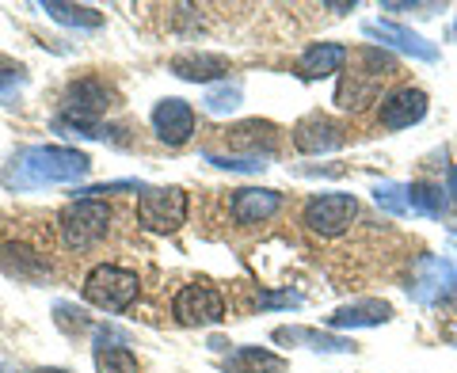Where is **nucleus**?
Wrapping results in <instances>:
<instances>
[{
  "label": "nucleus",
  "instance_id": "nucleus-22",
  "mask_svg": "<svg viewBox=\"0 0 457 373\" xmlns=\"http://www.w3.org/2000/svg\"><path fill=\"white\" fill-rule=\"evenodd\" d=\"M408 203H411V210H416V213H423V218L442 221V213H446L450 198H446V191H442V183L416 179V183H408Z\"/></svg>",
  "mask_w": 457,
  "mask_h": 373
},
{
  "label": "nucleus",
  "instance_id": "nucleus-10",
  "mask_svg": "<svg viewBox=\"0 0 457 373\" xmlns=\"http://www.w3.org/2000/svg\"><path fill=\"white\" fill-rule=\"evenodd\" d=\"M228 218H233L240 228L263 225L282 210V195L270 191V186H240V191H228Z\"/></svg>",
  "mask_w": 457,
  "mask_h": 373
},
{
  "label": "nucleus",
  "instance_id": "nucleus-30",
  "mask_svg": "<svg viewBox=\"0 0 457 373\" xmlns=\"http://www.w3.org/2000/svg\"><path fill=\"white\" fill-rule=\"evenodd\" d=\"M31 373H65V369H31Z\"/></svg>",
  "mask_w": 457,
  "mask_h": 373
},
{
  "label": "nucleus",
  "instance_id": "nucleus-4",
  "mask_svg": "<svg viewBox=\"0 0 457 373\" xmlns=\"http://www.w3.org/2000/svg\"><path fill=\"white\" fill-rule=\"evenodd\" d=\"M354 62H359V65H354L351 73H343V80H339L336 104L343 111L359 114L366 104H374V99H378L381 80L396 73V62L385 50H374V46H362L359 54H354Z\"/></svg>",
  "mask_w": 457,
  "mask_h": 373
},
{
  "label": "nucleus",
  "instance_id": "nucleus-27",
  "mask_svg": "<svg viewBox=\"0 0 457 373\" xmlns=\"http://www.w3.org/2000/svg\"><path fill=\"white\" fill-rule=\"evenodd\" d=\"M255 305L260 309H297L302 305V297L297 294H260L255 297Z\"/></svg>",
  "mask_w": 457,
  "mask_h": 373
},
{
  "label": "nucleus",
  "instance_id": "nucleus-16",
  "mask_svg": "<svg viewBox=\"0 0 457 373\" xmlns=\"http://www.w3.org/2000/svg\"><path fill=\"white\" fill-rule=\"evenodd\" d=\"M393 320V305L381 297H366V301H351V305H339L332 317H328V324L336 327H381Z\"/></svg>",
  "mask_w": 457,
  "mask_h": 373
},
{
  "label": "nucleus",
  "instance_id": "nucleus-3",
  "mask_svg": "<svg viewBox=\"0 0 457 373\" xmlns=\"http://www.w3.org/2000/svg\"><path fill=\"white\" fill-rule=\"evenodd\" d=\"M111 107H119V92L99 77H80L62 92V122L57 126H77V130H84V137H104L96 122Z\"/></svg>",
  "mask_w": 457,
  "mask_h": 373
},
{
  "label": "nucleus",
  "instance_id": "nucleus-18",
  "mask_svg": "<svg viewBox=\"0 0 457 373\" xmlns=\"http://www.w3.org/2000/svg\"><path fill=\"white\" fill-rule=\"evenodd\" d=\"M225 145L228 149H245L252 161H263V156L275 153L278 130L270 122H245V126H233V130H225Z\"/></svg>",
  "mask_w": 457,
  "mask_h": 373
},
{
  "label": "nucleus",
  "instance_id": "nucleus-6",
  "mask_svg": "<svg viewBox=\"0 0 457 373\" xmlns=\"http://www.w3.org/2000/svg\"><path fill=\"white\" fill-rule=\"evenodd\" d=\"M359 218V198L347 195V191H324V195H312L305 210H302V225L317 236H339L347 233L351 221Z\"/></svg>",
  "mask_w": 457,
  "mask_h": 373
},
{
  "label": "nucleus",
  "instance_id": "nucleus-28",
  "mask_svg": "<svg viewBox=\"0 0 457 373\" xmlns=\"http://www.w3.org/2000/svg\"><path fill=\"white\" fill-rule=\"evenodd\" d=\"M446 195H450V203L457 206V164L446 171Z\"/></svg>",
  "mask_w": 457,
  "mask_h": 373
},
{
  "label": "nucleus",
  "instance_id": "nucleus-1",
  "mask_svg": "<svg viewBox=\"0 0 457 373\" xmlns=\"http://www.w3.org/2000/svg\"><path fill=\"white\" fill-rule=\"evenodd\" d=\"M92 161L80 149H62V145H31L8 156V164L0 168V183L8 191H31V186L46 183H69L88 176Z\"/></svg>",
  "mask_w": 457,
  "mask_h": 373
},
{
  "label": "nucleus",
  "instance_id": "nucleus-9",
  "mask_svg": "<svg viewBox=\"0 0 457 373\" xmlns=\"http://www.w3.org/2000/svg\"><path fill=\"white\" fill-rule=\"evenodd\" d=\"M137 218L153 233H176L187 221V195L179 186H149L137 198Z\"/></svg>",
  "mask_w": 457,
  "mask_h": 373
},
{
  "label": "nucleus",
  "instance_id": "nucleus-29",
  "mask_svg": "<svg viewBox=\"0 0 457 373\" xmlns=\"http://www.w3.org/2000/svg\"><path fill=\"white\" fill-rule=\"evenodd\" d=\"M446 336H450V343L457 347V324H450V327H446Z\"/></svg>",
  "mask_w": 457,
  "mask_h": 373
},
{
  "label": "nucleus",
  "instance_id": "nucleus-14",
  "mask_svg": "<svg viewBox=\"0 0 457 373\" xmlns=\"http://www.w3.org/2000/svg\"><path fill=\"white\" fill-rule=\"evenodd\" d=\"M294 145H297V153H309V156L332 153L343 145V126L332 122L328 114H309V119L294 126Z\"/></svg>",
  "mask_w": 457,
  "mask_h": 373
},
{
  "label": "nucleus",
  "instance_id": "nucleus-8",
  "mask_svg": "<svg viewBox=\"0 0 457 373\" xmlns=\"http://www.w3.org/2000/svg\"><path fill=\"white\" fill-rule=\"evenodd\" d=\"M171 317L183 327H210L225 320V297L206 282H191L171 297Z\"/></svg>",
  "mask_w": 457,
  "mask_h": 373
},
{
  "label": "nucleus",
  "instance_id": "nucleus-12",
  "mask_svg": "<svg viewBox=\"0 0 457 373\" xmlns=\"http://www.w3.org/2000/svg\"><path fill=\"white\" fill-rule=\"evenodd\" d=\"M423 114H427V92L423 88H396L381 99L378 122L385 130H408V126L423 122Z\"/></svg>",
  "mask_w": 457,
  "mask_h": 373
},
{
  "label": "nucleus",
  "instance_id": "nucleus-26",
  "mask_svg": "<svg viewBox=\"0 0 457 373\" xmlns=\"http://www.w3.org/2000/svg\"><path fill=\"white\" fill-rule=\"evenodd\" d=\"M203 104H206V111H213V114L233 111V107L240 104V84H233V88H221V92H210Z\"/></svg>",
  "mask_w": 457,
  "mask_h": 373
},
{
  "label": "nucleus",
  "instance_id": "nucleus-11",
  "mask_svg": "<svg viewBox=\"0 0 457 373\" xmlns=\"http://www.w3.org/2000/svg\"><path fill=\"white\" fill-rule=\"evenodd\" d=\"M153 134L171 149L187 145L191 134H195V111H191L187 99H161L153 111Z\"/></svg>",
  "mask_w": 457,
  "mask_h": 373
},
{
  "label": "nucleus",
  "instance_id": "nucleus-24",
  "mask_svg": "<svg viewBox=\"0 0 457 373\" xmlns=\"http://www.w3.org/2000/svg\"><path fill=\"white\" fill-rule=\"evenodd\" d=\"M374 203L385 210V213H393V218H404V213L411 210V203H408V186L404 183H378L374 186Z\"/></svg>",
  "mask_w": 457,
  "mask_h": 373
},
{
  "label": "nucleus",
  "instance_id": "nucleus-7",
  "mask_svg": "<svg viewBox=\"0 0 457 373\" xmlns=\"http://www.w3.org/2000/svg\"><path fill=\"white\" fill-rule=\"evenodd\" d=\"M408 294L420 301V305H446L457 297V270L450 260L442 255H420L416 267H411V282Z\"/></svg>",
  "mask_w": 457,
  "mask_h": 373
},
{
  "label": "nucleus",
  "instance_id": "nucleus-20",
  "mask_svg": "<svg viewBox=\"0 0 457 373\" xmlns=\"http://www.w3.org/2000/svg\"><path fill=\"white\" fill-rule=\"evenodd\" d=\"M225 373H286L290 369V362L278 354H270L263 347H237V351H228L225 358Z\"/></svg>",
  "mask_w": 457,
  "mask_h": 373
},
{
  "label": "nucleus",
  "instance_id": "nucleus-2",
  "mask_svg": "<svg viewBox=\"0 0 457 373\" xmlns=\"http://www.w3.org/2000/svg\"><path fill=\"white\" fill-rule=\"evenodd\" d=\"M114 225V206L104 198H77V203L62 206L57 213V240L65 252H88L99 240H107Z\"/></svg>",
  "mask_w": 457,
  "mask_h": 373
},
{
  "label": "nucleus",
  "instance_id": "nucleus-13",
  "mask_svg": "<svg viewBox=\"0 0 457 373\" xmlns=\"http://www.w3.org/2000/svg\"><path fill=\"white\" fill-rule=\"evenodd\" d=\"M96 369L99 373H141L137 354L130 351V339L119 327H104L96 336Z\"/></svg>",
  "mask_w": 457,
  "mask_h": 373
},
{
  "label": "nucleus",
  "instance_id": "nucleus-17",
  "mask_svg": "<svg viewBox=\"0 0 457 373\" xmlns=\"http://www.w3.org/2000/svg\"><path fill=\"white\" fill-rule=\"evenodd\" d=\"M366 35L389 42V46L404 50V54H411V57H420V62H438V46H435V42H427L423 35L408 31V27H400V23H385V20L366 23Z\"/></svg>",
  "mask_w": 457,
  "mask_h": 373
},
{
  "label": "nucleus",
  "instance_id": "nucleus-19",
  "mask_svg": "<svg viewBox=\"0 0 457 373\" xmlns=\"http://www.w3.org/2000/svg\"><path fill=\"white\" fill-rule=\"evenodd\" d=\"M171 73L183 77V80H191V84H206V80H218L228 73V57L221 54H203V50H191V54H179V57H171Z\"/></svg>",
  "mask_w": 457,
  "mask_h": 373
},
{
  "label": "nucleus",
  "instance_id": "nucleus-5",
  "mask_svg": "<svg viewBox=\"0 0 457 373\" xmlns=\"http://www.w3.org/2000/svg\"><path fill=\"white\" fill-rule=\"evenodd\" d=\"M141 294V278L130 267L119 263H99L88 278H84V301L104 312H126Z\"/></svg>",
  "mask_w": 457,
  "mask_h": 373
},
{
  "label": "nucleus",
  "instance_id": "nucleus-25",
  "mask_svg": "<svg viewBox=\"0 0 457 373\" xmlns=\"http://www.w3.org/2000/svg\"><path fill=\"white\" fill-rule=\"evenodd\" d=\"M23 84H27L23 65H16L12 57L0 54V104H12V95H20Z\"/></svg>",
  "mask_w": 457,
  "mask_h": 373
},
{
  "label": "nucleus",
  "instance_id": "nucleus-21",
  "mask_svg": "<svg viewBox=\"0 0 457 373\" xmlns=\"http://www.w3.org/2000/svg\"><path fill=\"white\" fill-rule=\"evenodd\" d=\"M275 343H305L309 351H320V354H347V351H354L351 339L332 336V332H317V327H278Z\"/></svg>",
  "mask_w": 457,
  "mask_h": 373
},
{
  "label": "nucleus",
  "instance_id": "nucleus-15",
  "mask_svg": "<svg viewBox=\"0 0 457 373\" xmlns=\"http://www.w3.org/2000/svg\"><path fill=\"white\" fill-rule=\"evenodd\" d=\"M351 50L343 42H312V46L297 57V77L302 80H324V77H336L343 65H347Z\"/></svg>",
  "mask_w": 457,
  "mask_h": 373
},
{
  "label": "nucleus",
  "instance_id": "nucleus-23",
  "mask_svg": "<svg viewBox=\"0 0 457 373\" xmlns=\"http://www.w3.org/2000/svg\"><path fill=\"white\" fill-rule=\"evenodd\" d=\"M42 12H46L50 20H57V23H69V27H99L104 23V16H99L96 8H88V4H42Z\"/></svg>",
  "mask_w": 457,
  "mask_h": 373
}]
</instances>
